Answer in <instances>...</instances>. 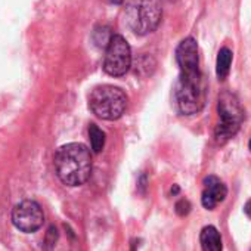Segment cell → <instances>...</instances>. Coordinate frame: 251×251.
Returning <instances> with one entry per match:
<instances>
[{
  "instance_id": "obj_1",
  "label": "cell",
  "mask_w": 251,
  "mask_h": 251,
  "mask_svg": "<svg viewBox=\"0 0 251 251\" xmlns=\"http://www.w3.org/2000/svg\"><path fill=\"white\" fill-rule=\"evenodd\" d=\"M53 164L59 180L67 186L84 185L92 173L90 151L77 142L62 145L55 154Z\"/></svg>"
},
{
  "instance_id": "obj_2",
  "label": "cell",
  "mask_w": 251,
  "mask_h": 251,
  "mask_svg": "<svg viewBox=\"0 0 251 251\" xmlns=\"http://www.w3.org/2000/svg\"><path fill=\"white\" fill-rule=\"evenodd\" d=\"M175 102L185 115L197 114L205 103V81L200 70L180 73L175 87Z\"/></svg>"
},
{
  "instance_id": "obj_3",
  "label": "cell",
  "mask_w": 251,
  "mask_h": 251,
  "mask_svg": "<svg viewBox=\"0 0 251 251\" xmlns=\"http://www.w3.org/2000/svg\"><path fill=\"white\" fill-rule=\"evenodd\" d=\"M89 108L98 118L114 121L123 117L127 109V96L120 87L102 84L92 90L89 96Z\"/></svg>"
},
{
  "instance_id": "obj_4",
  "label": "cell",
  "mask_w": 251,
  "mask_h": 251,
  "mask_svg": "<svg viewBox=\"0 0 251 251\" xmlns=\"http://www.w3.org/2000/svg\"><path fill=\"white\" fill-rule=\"evenodd\" d=\"M129 27L139 36L152 33L161 21V6L158 0H129L126 8Z\"/></svg>"
},
{
  "instance_id": "obj_5",
  "label": "cell",
  "mask_w": 251,
  "mask_h": 251,
  "mask_svg": "<svg viewBox=\"0 0 251 251\" xmlns=\"http://www.w3.org/2000/svg\"><path fill=\"white\" fill-rule=\"evenodd\" d=\"M217 111L219 123L216 126V139L223 144L232 136H235V133L239 130L244 118V111L238 99L229 92H223L219 96Z\"/></svg>"
},
{
  "instance_id": "obj_6",
  "label": "cell",
  "mask_w": 251,
  "mask_h": 251,
  "mask_svg": "<svg viewBox=\"0 0 251 251\" xmlns=\"http://www.w3.org/2000/svg\"><path fill=\"white\" fill-rule=\"evenodd\" d=\"M103 58V70L108 75L121 77L132 67V50L123 36H111Z\"/></svg>"
},
{
  "instance_id": "obj_7",
  "label": "cell",
  "mask_w": 251,
  "mask_h": 251,
  "mask_svg": "<svg viewBox=\"0 0 251 251\" xmlns=\"http://www.w3.org/2000/svg\"><path fill=\"white\" fill-rule=\"evenodd\" d=\"M43 210L40 204L33 200H24L18 202L12 210V223L18 230L24 233L37 232L43 226Z\"/></svg>"
},
{
  "instance_id": "obj_8",
  "label": "cell",
  "mask_w": 251,
  "mask_h": 251,
  "mask_svg": "<svg viewBox=\"0 0 251 251\" xmlns=\"http://www.w3.org/2000/svg\"><path fill=\"white\" fill-rule=\"evenodd\" d=\"M176 61L180 68V73H191L200 70L198 58V45L192 37L183 39L176 49Z\"/></svg>"
},
{
  "instance_id": "obj_9",
  "label": "cell",
  "mask_w": 251,
  "mask_h": 251,
  "mask_svg": "<svg viewBox=\"0 0 251 251\" xmlns=\"http://www.w3.org/2000/svg\"><path fill=\"white\" fill-rule=\"evenodd\" d=\"M226 194L227 189L219 177L208 176L204 179V191H202L201 202L207 210H213L217 204H220L226 198Z\"/></svg>"
},
{
  "instance_id": "obj_10",
  "label": "cell",
  "mask_w": 251,
  "mask_h": 251,
  "mask_svg": "<svg viewBox=\"0 0 251 251\" xmlns=\"http://www.w3.org/2000/svg\"><path fill=\"white\" fill-rule=\"evenodd\" d=\"M201 248L202 251H222V236L214 226H205L201 230Z\"/></svg>"
},
{
  "instance_id": "obj_11",
  "label": "cell",
  "mask_w": 251,
  "mask_h": 251,
  "mask_svg": "<svg viewBox=\"0 0 251 251\" xmlns=\"http://www.w3.org/2000/svg\"><path fill=\"white\" fill-rule=\"evenodd\" d=\"M230 64H232V52L227 48H222L217 55V64H216V71L217 77L220 80H225L230 71Z\"/></svg>"
},
{
  "instance_id": "obj_12",
  "label": "cell",
  "mask_w": 251,
  "mask_h": 251,
  "mask_svg": "<svg viewBox=\"0 0 251 251\" xmlns=\"http://www.w3.org/2000/svg\"><path fill=\"white\" fill-rule=\"evenodd\" d=\"M89 138H90V147L93 152H100L105 147V133L98 127L96 124H90L89 127Z\"/></svg>"
},
{
  "instance_id": "obj_13",
  "label": "cell",
  "mask_w": 251,
  "mask_h": 251,
  "mask_svg": "<svg viewBox=\"0 0 251 251\" xmlns=\"http://www.w3.org/2000/svg\"><path fill=\"white\" fill-rule=\"evenodd\" d=\"M176 211L179 216H186L189 211H191V204L186 201V200H180L177 204H176Z\"/></svg>"
},
{
  "instance_id": "obj_14",
  "label": "cell",
  "mask_w": 251,
  "mask_h": 251,
  "mask_svg": "<svg viewBox=\"0 0 251 251\" xmlns=\"http://www.w3.org/2000/svg\"><path fill=\"white\" fill-rule=\"evenodd\" d=\"M244 211H245V214L251 219V201H248L247 204H245V207H244Z\"/></svg>"
},
{
  "instance_id": "obj_15",
  "label": "cell",
  "mask_w": 251,
  "mask_h": 251,
  "mask_svg": "<svg viewBox=\"0 0 251 251\" xmlns=\"http://www.w3.org/2000/svg\"><path fill=\"white\" fill-rule=\"evenodd\" d=\"M250 151H251V141H250Z\"/></svg>"
}]
</instances>
